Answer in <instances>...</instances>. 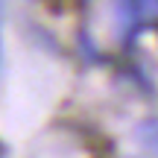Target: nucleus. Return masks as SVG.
<instances>
[{"instance_id":"1","label":"nucleus","mask_w":158,"mask_h":158,"mask_svg":"<svg viewBox=\"0 0 158 158\" xmlns=\"http://www.w3.org/2000/svg\"><path fill=\"white\" fill-rule=\"evenodd\" d=\"M138 9L132 0H117V6H114V21H117V38L126 41L132 32H135V23H138Z\"/></svg>"},{"instance_id":"2","label":"nucleus","mask_w":158,"mask_h":158,"mask_svg":"<svg viewBox=\"0 0 158 158\" xmlns=\"http://www.w3.org/2000/svg\"><path fill=\"white\" fill-rule=\"evenodd\" d=\"M135 135H138V141H141L147 149L158 152V117H152V120H143V123H138Z\"/></svg>"},{"instance_id":"3","label":"nucleus","mask_w":158,"mask_h":158,"mask_svg":"<svg viewBox=\"0 0 158 158\" xmlns=\"http://www.w3.org/2000/svg\"><path fill=\"white\" fill-rule=\"evenodd\" d=\"M0 155H3V147H0Z\"/></svg>"}]
</instances>
